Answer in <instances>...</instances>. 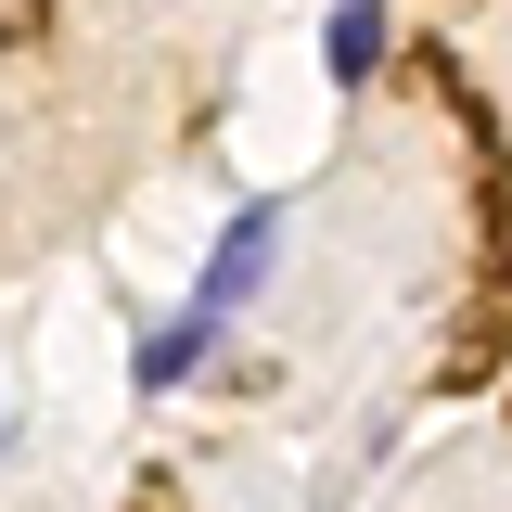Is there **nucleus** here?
Listing matches in <instances>:
<instances>
[{"instance_id":"obj_1","label":"nucleus","mask_w":512,"mask_h":512,"mask_svg":"<svg viewBox=\"0 0 512 512\" xmlns=\"http://www.w3.org/2000/svg\"><path fill=\"white\" fill-rule=\"evenodd\" d=\"M269 244H282V205H244V218L218 231V256H205V282H192V308H205V320L256 308V282H269Z\"/></svg>"},{"instance_id":"obj_2","label":"nucleus","mask_w":512,"mask_h":512,"mask_svg":"<svg viewBox=\"0 0 512 512\" xmlns=\"http://www.w3.org/2000/svg\"><path fill=\"white\" fill-rule=\"evenodd\" d=\"M205 346H218V320H205V308H180L167 333H141V397H167V384H192V372H205Z\"/></svg>"},{"instance_id":"obj_3","label":"nucleus","mask_w":512,"mask_h":512,"mask_svg":"<svg viewBox=\"0 0 512 512\" xmlns=\"http://www.w3.org/2000/svg\"><path fill=\"white\" fill-rule=\"evenodd\" d=\"M372 64H384V0H346V13H333V77L359 90Z\"/></svg>"}]
</instances>
